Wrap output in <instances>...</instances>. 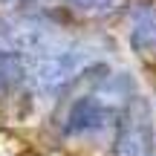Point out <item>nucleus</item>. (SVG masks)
Segmentation results:
<instances>
[{
	"label": "nucleus",
	"instance_id": "obj_1",
	"mask_svg": "<svg viewBox=\"0 0 156 156\" xmlns=\"http://www.w3.org/2000/svg\"><path fill=\"white\" fill-rule=\"evenodd\" d=\"M93 61L87 49L81 46H52V52H41L32 64V84L38 93L55 95L73 84V78Z\"/></svg>",
	"mask_w": 156,
	"mask_h": 156
},
{
	"label": "nucleus",
	"instance_id": "obj_2",
	"mask_svg": "<svg viewBox=\"0 0 156 156\" xmlns=\"http://www.w3.org/2000/svg\"><path fill=\"white\" fill-rule=\"evenodd\" d=\"M151 153V110L145 98L133 95L122 110L116 133V156H147Z\"/></svg>",
	"mask_w": 156,
	"mask_h": 156
},
{
	"label": "nucleus",
	"instance_id": "obj_3",
	"mask_svg": "<svg viewBox=\"0 0 156 156\" xmlns=\"http://www.w3.org/2000/svg\"><path fill=\"white\" fill-rule=\"evenodd\" d=\"M52 23H46L44 17L38 15H20L15 23L0 32V49H9V52H46L52 49Z\"/></svg>",
	"mask_w": 156,
	"mask_h": 156
},
{
	"label": "nucleus",
	"instance_id": "obj_4",
	"mask_svg": "<svg viewBox=\"0 0 156 156\" xmlns=\"http://www.w3.org/2000/svg\"><path fill=\"white\" fill-rule=\"evenodd\" d=\"M113 116H116L113 110L101 107L90 93H84L81 98L69 107L64 133H67V136H93V133H101L104 127H110Z\"/></svg>",
	"mask_w": 156,
	"mask_h": 156
},
{
	"label": "nucleus",
	"instance_id": "obj_5",
	"mask_svg": "<svg viewBox=\"0 0 156 156\" xmlns=\"http://www.w3.org/2000/svg\"><path fill=\"white\" fill-rule=\"evenodd\" d=\"M90 95H93L101 107H107V110H113V113H122L124 104L133 98V78L127 73H116V75L107 73L93 90H90Z\"/></svg>",
	"mask_w": 156,
	"mask_h": 156
},
{
	"label": "nucleus",
	"instance_id": "obj_6",
	"mask_svg": "<svg viewBox=\"0 0 156 156\" xmlns=\"http://www.w3.org/2000/svg\"><path fill=\"white\" fill-rule=\"evenodd\" d=\"M130 46L139 55H153L156 52V6L142 3L133 9V17H130Z\"/></svg>",
	"mask_w": 156,
	"mask_h": 156
},
{
	"label": "nucleus",
	"instance_id": "obj_7",
	"mask_svg": "<svg viewBox=\"0 0 156 156\" xmlns=\"http://www.w3.org/2000/svg\"><path fill=\"white\" fill-rule=\"evenodd\" d=\"M69 6H75L78 12L84 15H95V17H104V15H113L124 6V0H67Z\"/></svg>",
	"mask_w": 156,
	"mask_h": 156
}]
</instances>
